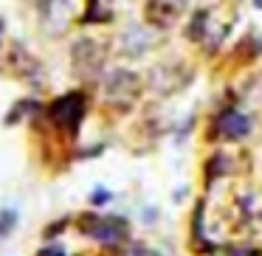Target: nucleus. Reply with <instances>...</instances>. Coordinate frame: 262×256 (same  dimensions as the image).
Here are the masks:
<instances>
[{
  "label": "nucleus",
  "instance_id": "0eeeda50",
  "mask_svg": "<svg viewBox=\"0 0 262 256\" xmlns=\"http://www.w3.org/2000/svg\"><path fill=\"white\" fill-rule=\"evenodd\" d=\"M251 132V119L239 110H223L217 119V135L223 141H243Z\"/></svg>",
  "mask_w": 262,
  "mask_h": 256
},
{
  "label": "nucleus",
  "instance_id": "7ed1b4c3",
  "mask_svg": "<svg viewBox=\"0 0 262 256\" xmlns=\"http://www.w3.org/2000/svg\"><path fill=\"white\" fill-rule=\"evenodd\" d=\"M48 115H51V121L59 130L74 138L76 132H79L82 121H85V96H82L79 90H71V93H65V96L54 99L51 107H48Z\"/></svg>",
  "mask_w": 262,
  "mask_h": 256
},
{
  "label": "nucleus",
  "instance_id": "9d476101",
  "mask_svg": "<svg viewBox=\"0 0 262 256\" xmlns=\"http://www.w3.org/2000/svg\"><path fill=\"white\" fill-rule=\"evenodd\" d=\"M256 9H262V0H256Z\"/></svg>",
  "mask_w": 262,
  "mask_h": 256
},
{
  "label": "nucleus",
  "instance_id": "1a4fd4ad",
  "mask_svg": "<svg viewBox=\"0 0 262 256\" xmlns=\"http://www.w3.org/2000/svg\"><path fill=\"white\" fill-rule=\"evenodd\" d=\"M37 256H65V253H62V248H59V245H51V248H42Z\"/></svg>",
  "mask_w": 262,
  "mask_h": 256
},
{
  "label": "nucleus",
  "instance_id": "f257e3e1",
  "mask_svg": "<svg viewBox=\"0 0 262 256\" xmlns=\"http://www.w3.org/2000/svg\"><path fill=\"white\" fill-rule=\"evenodd\" d=\"M144 96V82L138 74L133 71H110L104 76V85H102V107H107L110 113L116 115H124L141 102Z\"/></svg>",
  "mask_w": 262,
  "mask_h": 256
},
{
  "label": "nucleus",
  "instance_id": "20e7f679",
  "mask_svg": "<svg viewBox=\"0 0 262 256\" xmlns=\"http://www.w3.org/2000/svg\"><path fill=\"white\" fill-rule=\"evenodd\" d=\"M186 3L189 0H147L144 6V23L149 29H172L178 20L186 14Z\"/></svg>",
  "mask_w": 262,
  "mask_h": 256
},
{
  "label": "nucleus",
  "instance_id": "6e6552de",
  "mask_svg": "<svg viewBox=\"0 0 262 256\" xmlns=\"http://www.w3.org/2000/svg\"><path fill=\"white\" fill-rule=\"evenodd\" d=\"M119 256H158L152 248H147V245L141 242H133V245H124V248L119 250Z\"/></svg>",
  "mask_w": 262,
  "mask_h": 256
},
{
  "label": "nucleus",
  "instance_id": "423d86ee",
  "mask_svg": "<svg viewBox=\"0 0 262 256\" xmlns=\"http://www.w3.org/2000/svg\"><path fill=\"white\" fill-rule=\"evenodd\" d=\"M9 68H12V74L17 76V79L31 82V85L42 76V65L37 62L20 42H12V45H9Z\"/></svg>",
  "mask_w": 262,
  "mask_h": 256
},
{
  "label": "nucleus",
  "instance_id": "f03ea898",
  "mask_svg": "<svg viewBox=\"0 0 262 256\" xmlns=\"http://www.w3.org/2000/svg\"><path fill=\"white\" fill-rule=\"evenodd\" d=\"M104 59H107V45L93 40V37H82L71 48V68H74V76H79V79L99 76L104 68Z\"/></svg>",
  "mask_w": 262,
  "mask_h": 256
},
{
  "label": "nucleus",
  "instance_id": "39448f33",
  "mask_svg": "<svg viewBox=\"0 0 262 256\" xmlns=\"http://www.w3.org/2000/svg\"><path fill=\"white\" fill-rule=\"evenodd\" d=\"M79 228L88 237L99 239V242H119L127 237V222L119 217H102V214H85L79 217Z\"/></svg>",
  "mask_w": 262,
  "mask_h": 256
}]
</instances>
